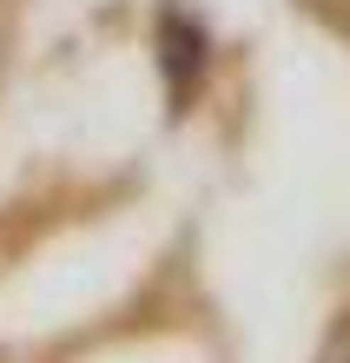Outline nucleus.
<instances>
[{"mask_svg":"<svg viewBox=\"0 0 350 363\" xmlns=\"http://www.w3.org/2000/svg\"><path fill=\"white\" fill-rule=\"evenodd\" d=\"M159 47H165V79H172V99L192 93V73L205 67V33L192 27L185 13H165L159 20Z\"/></svg>","mask_w":350,"mask_h":363,"instance_id":"1","label":"nucleus"}]
</instances>
